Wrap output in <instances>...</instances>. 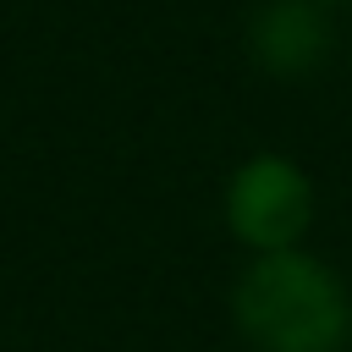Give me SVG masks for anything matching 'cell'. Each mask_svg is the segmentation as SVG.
<instances>
[{
	"label": "cell",
	"instance_id": "cell-4",
	"mask_svg": "<svg viewBox=\"0 0 352 352\" xmlns=\"http://www.w3.org/2000/svg\"><path fill=\"white\" fill-rule=\"evenodd\" d=\"M319 6H346V0H319Z\"/></svg>",
	"mask_w": 352,
	"mask_h": 352
},
{
	"label": "cell",
	"instance_id": "cell-3",
	"mask_svg": "<svg viewBox=\"0 0 352 352\" xmlns=\"http://www.w3.org/2000/svg\"><path fill=\"white\" fill-rule=\"evenodd\" d=\"M248 50L270 77H308L330 55V16L319 0H270L248 22Z\"/></svg>",
	"mask_w": 352,
	"mask_h": 352
},
{
	"label": "cell",
	"instance_id": "cell-1",
	"mask_svg": "<svg viewBox=\"0 0 352 352\" xmlns=\"http://www.w3.org/2000/svg\"><path fill=\"white\" fill-rule=\"evenodd\" d=\"M231 314L253 352H341L352 341L346 280L302 248L253 253L236 275Z\"/></svg>",
	"mask_w": 352,
	"mask_h": 352
},
{
	"label": "cell",
	"instance_id": "cell-2",
	"mask_svg": "<svg viewBox=\"0 0 352 352\" xmlns=\"http://www.w3.org/2000/svg\"><path fill=\"white\" fill-rule=\"evenodd\" d=\"M314 220V182L286 154H253L226 182V226L253 253L297 248Z\"/></svg>",
	"mask_w": 352,
	"mask_h": 352
}]
</instances>
